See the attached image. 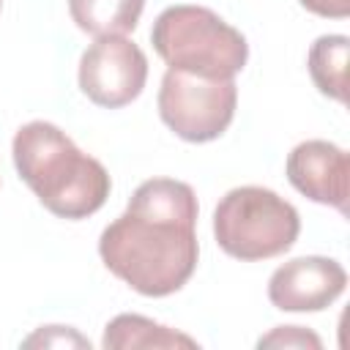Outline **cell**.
<instances>
[{
	"label": "cell",
	"mask_w": 350,
	"mask_h": 350,
	"mask_svg": "<svg viewBox=\"0 0 350 350\" xmlns=\"http://www.w3.org/2000/svg\"><path fill=\"white\" fill-rule=\"evenodd\" d=\"M347 55H350V38L342 33H328L314 38L306 55V66L314 88L339 104L347 101Z\"/></svg>",
	"instance_id": "11"
},
{
	"label": "cell",
	"mask_w": 350,
	"mask_h": 350,
	"mask_svg": "<svg viewBox=\"0 0 350 350\" xmlns=\"http://www.w3.org/2000/svg\"><path fill=\"white\" fill-rule=\"evenodd\" d=\"M22 345L25 347H88L90 350V342L82 334H77L71 325H41Z\"/></svg>",
	"instance_id": "13"
},
{
	"label": "cell",
	"mask_w": 350,
	"mask_h": 350,
	"mask_svg": "<svg viewBox=\"0 0 350 350\" xmlns=\"http://www.w3.org/2000/svg\"><path fill=\"white\" fill-rule=\"evenodd\" d=\"M197 194L189 183L142 180L126 211L101 230V262L145 298L178 293L197 271Z\"/></svg>",
	"instance_id": "1"
},
{
	"label": "cell",
	"mask_w": 350,
	"mask_h": 350,
	"mask_svg": "<svg viewBox=\"0 0 350 350\" xmlns=\"http://www.w3.org/2000/svg\"><path fill=\"white\" fill-rule=\"evenodd\" d=\"M150 44L170 68L208 79H235L249 60L243 33L205 5L164 8L150 27Z\"/></svg>",
	"instance_id": "3"
},
{
	"label": "cell",
	"mask_w": 350,
	"mask_h": 350,
	"mask_svg": "<svg viewBox=\"0 0 350 350\" xmlns=\"http://www.w3.org/2000/svg\"><path fill=\"white\" fill-rule=\"evenodd\" d=\"M148 82V57L126 36H101L79 57V90L104 109L131 104Z\"/></svg>",
	"instance_id": "6"
},
{
	"label": "cell",
	"mask_w": 350,
	"mask_h": 350,
	"mask_svg": "<svg viewBox=\"0 0 350 350\" xmlns=\"http://www.w3.org/2000/svg\"><path fill=\"white\" fill-rule=\"evenodd\" d=\"M159 118L175 137L186 142H213L219 139L238 107L235 79H208L189 71L167 68L159 88Z\"/></svg>",
	"instance_id": "5"
},
{
	"label": "cell",
	"mask_w": 350,
	"mask_h": 350,
	"mask_svg": "<svg viewBox=\"0 0 350 350\" xmlns=\"http://www.w3.org/2000/svg\"><path fill=\"white\" fill-rule=\"evenodd\" d=\"M101 347L104 350H139V347L170 350V347H200V345H197V339H191L170 325H161L142 314L123 312L107 323Z\"/></svg>",
	"instance_id": "9"
},
{
	"label": "cell",
	"mask_w": 350,
	"mask_h": 350,
	"mask_svg": "<svg viewBox=\"0 0 350 350\" xmlns=\"http://www.w3.org/2000/svg\"><path fill=\"white\" fill-rule=\"evenodd\" d=\"M257 347H312V350H320L323 339L314 331L301 328V325H276L271 334L260 336Z\"/></svg>",
	"instance_id": "12"
},
{
	"label": "cell",
	"mask_w": 350,
	"mask_h": 350,
	"mask_svg": "<svg viewBox=\"0 0 350 350\" xmlns=\"http://www.w3.org/2000/svg\"><path fill=\"white\" fill-rule=\"evenodd\" d=\"M301 232L298 211L265 186L230 189L213 211V238L235 260L257 262L293 249Z\"/></svg>",
	"instance_id": "4"
},
{
	"label": "cell",
	"mask_w": 350,
	"mask_h": 350,
	"mask_svg": "<svg viewBox=\"0 0 350 350\" xmlns=\"http://www.w3.org/2000/svg\"><path fill=\"white\" fill-rule=\"evenodd\" d=\"M14 167L38 202L57 219L79 221L101 211L112 180L107 167L79 150L49 120H30L14 134Z\"/></svg>",
	"instance_id": "2"
},
{
	"label": "cell",
	"mask_w": 350,
	"mask_h": 350,
	"mask_svg": "<svg viewBox=\"0 0 350 350\" xmlns=\"http://www.w3.org/2000/svg\"><path fill=\"white\" fill-rule=\"evenodd\" d=\"M309 14L325 19H345L350 16V0H298Z\"/></svg>",
	"instance_id": "14"
},
{
	"label": "cell",
	"mask_w": 350,
	"mask_h": 350,
	"mask_svg": "<svg viewBox=\"0 0 350 350\" xmlns=\"http://www.w3.org/2000/svg\"><path fill=\"white\" fill-rule=\"evenodd\" d=\"M145 0H68L74 25L93 36H126L137 27Z\"/></svg>",
	"instance_id": "10"
},
{
	"label": "cell",
	"mask_w": 350,
	"mask_h": 350,
	"mask_svg": "<svg viewBox=\"0 0 350 350\" xmlns=\"http://www.w3.org/2000/svg\"><path fill=\"white\" fill-rule=\"evenodd\" d=\"M284 172L295 191H301L312 202L331 205L342 216H347L350 159L345 148L328 139L298 142L287 156Z\"/></svg>",
	"instance_id": "8"
},
{
	"label": "cell",
	"mask_w": 350,
	"mask_h": 350,
	"mask_svg": "<svg viewBox=\"0 0 350 350\" xmlns=\"http://www.w3.org/2000/svg\"><path fill=\"white\" fill-rule=\"evenodd\" d=\"M347 287L339 260L304 254L282 262L268 279V301L282 312H323Z\"/></svg>",
	"instance_id": "7"
}]
</instances>
